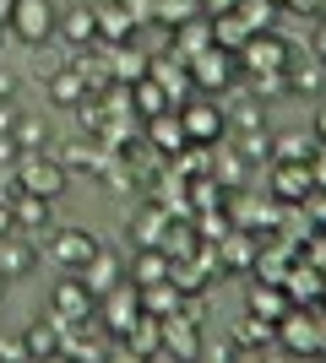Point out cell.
Instances as JSON below:
<instances>
[{
    "label": "cell",
    "mask_w": 326,
    "mask_h": 363,
    "mask_svg": "<svg viewBox=\"0 0 326 363\" xmlns=\"http://www.w3.org/2000/svg\"><path fill=\"white\" fill-rule=\"evenodd\" d=\"M11 179L22 196H44V201H60L71 190V168L55 157V152H22L11 168Z\"/></svg>",
    "instance_id": "6da1fadb"
},
{
    "label": "cell",
    "mask_w": 326,
    "mask_h": 363,
    "mask_svg": "<svg viewBox=\"0 0 326 363\" xmlns=\"http://www.w3.org/2000/svg\"><path fill=\"white\" fill-rule=\"evenodd\" d=\"M55 33H60L55 0H16L11 16H6V38H16L22 49H49Z\"/></svg>",
    "instance_id": "7a4b0ae2"
},
{
    "label": "cell",
    "mask_w": 326,
    "mask_h": 363,
    "mask_svg": "<svg viewBox=\"0 0 326 363\" xmlns=\"http://www.w3.org/2000/svg\"><path fill=\"white\" fill-rule=\"evenodd\" d=\"M93 315H98V298L87 293L82 277H60V282L49 288V320H55L60 331H77V325H87Z\"/></svg>",
    "instance_id": "3957f363"
},
{
    "label": "cell",
    "mask_w": 326,
    "mask_h": 363,
    "mask_svg": "<svg viewBox=\"0 0 326 363\" xmlns=\"http://www.w3.org/2000/svg\"><path fill=\"white\" fill-rule=\"evenodd\" d=\"M44 255L55 260L65 277H77L82 266L98 255V239L87 233V228H55V233H49V244H44Z\"/></svg>",
    "instance_id": "277c9868"
},
{
    "label": "cell",
    "mask_w": 326,
    "mask_h": 363,
    "mask_svg": "<svg viewBox=\"0 0 326 363\" xmlns=\"http://www.w3.org/2000/svg\"><path fill=\"white\" fill-rule=\"evenodd\" d=\"M180 125H185V141H196V147H212V141L229 130V114H223L212 98H196V104L180 108Z\"/></svg>",
    "instance_id": "5b68a950"
},
{
    "label": "cell",
    "mask_w": 326,
    "mask_h": 363,
    "mask_svg": "<svg viewBox=\"0 0 326 363\" xmlns=\"http://www.w3.org/2000/svg\"><path fill=\"white\" fill-rule=\"evenodd\" d=\"M190 325H202V320H190V315L158 320V347H169L180 363H202V331H190Z\"/></svg>",
    "instance_id": "8992f818"
},
{
    "label": "cell",
    "mask_w": 326,
    "mask_h": 363,
    "mask_svg": "<svg viewBox=\"0 0 326 363\" xmlns=\"http://www.w3.org/2000/svg\"><path fill=\"white\" fill-rule=\"evenodd\" d=\"M234 76H239V60H234L229 49H207V55L190 60V82H196L202 92H223Z\"/></svg>",
    "instance_id": "52a82bcc"
},
{
    "label": "cell",
    "mask_w": 326,
    "mask_h": 363,
    "mask_svg": "<svg viewBox=\"0 0 326 363\" xmlns=\"http://www.w3.org/2000/svg\"><path fill=\"white\" fill-rule=\"evenodd\" d=\"M38 244L28 239V233H6L0 239V282H16V277H28V272H38Z\"/></svg>",
    "instance_id": "ba28073f"
},
{
    "label": "cell",
    "mask_w": 326,
    "mask_h": 363,
    "mask_svg": "<svg viewBox=\"0 0 326 363\" xmlns=\"http://www.w3.org/2000/svg\"><path fill=\"white\" fill-rule=\"evenodd\" d=\"M77 277L87 282V293H93V298H104V293L125 288V260H114V255H104V250H98V255L87 260V266H82Z\"/></svg>",
    "instance_id": "9c48e42d"
},
{
    "label": "cell",
    "mask_w": 326,
    "mask_h": 363,
    "mask_svg": "<svg viewBox=\"0 0 326 363\" xmlns=\"http://www.w3.org/2000/svg\"><path fill=\"white\" fill-rule=\"evenodd\" d=\"M141 320V298H136V288L125 282V288H114V293H104V325L114 336H125L131 325Z\"/></svg>",
    "instance_id": "30bf717a"
},
{
    "label": "cell",
    "mask_w": 326,
    "mask_h": 363,
    "mask_svg": "<svg viewBox=\"0 0 326 363\" xmlns=\"http://www.w3.org/2000/svg\"><path fill=\"white\" fill-rule=\"evenodd\" d=\"M93 16H98V44H125L136 33V22L120 0H93Z\"/></svg>",
    "instance_id": "8fae6325"
},
{
    "label": "cell",
    "mask_w": 326,
    "mask_h": 363,
    "mask_svg": "<svg viewBox=\"0 0 326 363\" xmlns=\"http://www.w3.org/2000/svg\"><path fill=\"white\" fill-rule=\"evenodd\" d=\"M87 98H93V87L82 82V71H71V60L49 76V104H55V108H82Z\"/></svg>",
    "instance_id": "7c38bea8"
},
{
    "label": "cell",
    "mask_w": 326,
    "mask_h": 363,
    "mask_svg": "<svg viewBox=\"0 0 326 363\" xmlns=\"http://www.w3.org/2000/svg\"><path fill=\"white\" fill-rule=\"evenodd\" d=\"M55 201H44V196H16L11 201V223H16V233H49V223H55Z\"/></svg>",
    "instance_id": "4fadbf2b"
},
{
    "label": "cell",
    "mask_w": 326,
    "mask_h": 363,
    "mask_svg": "<svg viewBox=\"0 0 326 363\" xmlns=\"http://www.w3.org/2000/svg\"><path fill=\"white\" fill-rule=\"evenodd\" d=\"M169 277H174L169 250H136V266L125 272V282L131 288H153V282H169Z\"/></svg>",
    "instance_id": "5bb4252c"
},
{
    "label": "cell",
    "mask_w": 326,
    "mask_h": 363,
    "mask_svg": "<svg viewBox=\"0 0 326 363\" xmlns=\"http://www.w3.org/2000/svg\"><path fill=\"white\" fill-rule=\"evenodd\" d=\"M174 44H180V60H196V55H207V49H217L212 44V16H190V22H185V28H174Z\"/></svg>",
    "instance_id": "9a60e30c"
},
{
    "label": "cell",
    "mask_w": 326,
    "mask_h": 363,
    "mask_svg": "<svg viewBox=\"0 0 326 363\" xmlns=\"http://www.w3.org/2000/svg\"><path fill=\"white\" fill-rule=\"evenodd\" d=\"M283 342H288V352L310 358V352H321V325L310 315H288L283 320Z\"/></svg>",
    "instance_id": "2e32d148"
},
{
    "label": "cell",
    "mask_w": 326,
    "mask_h": 363,
    "mask_svg": "<svg viewBox=\"0 0 326 363\" xmlns=\"http://www.w3.org/2000/svg\"><path fill=\"white\" fill-rule=\"evenodd\" d=\"M163 239H169V217L158 212V206L131 217V244H136V250H163Z\"/></svg>",
    "instance_id": "e0dca14e"
},
{
    "label": "cell",
    "mask_w": 326,
    "mask_h": 363,
    "mask_svg": "<svg viewBox=\"0 0 326 363\" xmlns=\"http://www.w3.org/2000/svg\"><path fill=\"white\" fill-rule=\"evenodd\" d=\"M11 141H16V152H49V120L44 114H16Z\"/></svg>",
    "instance_id": "ac0fdd59"
},
{
    "label": "cell",
    "mask_w": 326,
    "mask_h": 363,
    "mask_svg": "<svg viewBox=\"0 0 326 363\" xmlns=\"http://www.w3.org/2000/svg\"><path fill=\"white\" fill-rule=\"evenodd\" d=\"M272 190H278L283 201H305L315 190L310 179V168H299V163H278V174H272Z\"/></svg>",
    "instance_id": "d6986e66"
},
{
    "label": "cell",
    "mask_w": 326,
    "mask_h": 363,
    "mask_svg": "<svg viewBox=\"0 0 326 363\" xmlns=\"http://www.w3.org/2000/svg\"><path fill=\"white\" fill-rule=\"evenodd\" d=\"M60 28H65V44H82V49L98 44V16H93V0H82L77 11H65Z\"/></svg>",
    "instance_id": "ffe728a7"
},
{
    "label": "cell",
    "mask_w": 326,
    "mask_h": 363,
    "mask_svg": "<svg viewBox=\"0 0 326 363\" xmlns=\"http://www.w3.org/2000/svg\"><path fill=\"white\" fill-rule=\"evenodd\" d=\"M147 141H153V147H163V152H185V147H190V141H185V125L174 120V114L147 120Z\"/></svg>",
    "instance_id": "44dd1931"
},
{
    "label": "cell",
    "mask_w": 326,
    "mask_h": 363,
    "mask_svg": "<svg viewBox=\"0 0 326 363\" xmlns=\"http://www.w3.org/2000/svg\"><path fill=\"white\" fill-rule=\"evenodd\" d=\"M190 16H202V0H153V22L163 28H185Z\"/></svg>",
    "instance_id": "7402d4cb"
},
{
    "label": "cell",
    "mask_w": 326,
    "mask_h": 363,
    "mask_svg": "<svg viewBox=\"0 0 326 363\" xmlns=\"http://www.w3.org/2000/svg\"><path fill=\"white\" fill-rule=\"evenodd\" d=\"M294 71H283V92H315L321 87V60H288Z\"/></svg>",
    "instance_id": "603a6c76"
},
{
    "label": "cell",
    "mask_w": 326,
    "mask_h": 363,
    "mask_svg": "<svg viewBox=\"0 0 326 363\" xmlns=\"http://www.w3.org/2000/svg\"><path fill=\"white\" fill-rule=\"evenodd\" d=\"M22 342H28L33 358H49V352H60V325H55V320H38V325H28Z\"/></svg>",
    "instance_id": "cb8c5ba5"
},
{
    "label": "cell",
    "mask_w": 326,
    "mask_h": 363,
    "mask_svg": "<svg viewBox=\"0 0 326 363\" xmlns=\"http://www.w3.org/2000/svg\"><path fill=\"white\" fill-rule=\"evenodd\" d=\"M136 87V108L147 114V120H158V114H169V98L158 92V76H147V82H131Z\"/></svg>",
    "instance_id": "d4e9b609"
},
{
    "label": "cell",
    "mask_w": 326,
    "mask_h": 363,
    "mask_svg": "<svg viewBox=\"0 0 326 363\" xmlns=\"http://www.w3.org/2000/svg\"><path fill=\"white\" fill-rule=\"evenodd\" d=\"M234 120L245 125V130H266V114H261V104H239V114H234ZM245 130H239V136H245Z\"/></svg>",
    "instance_id": "484cf974"
},
{
    "label": "cell",
    "mask_w": 326,
    "mask_h": 363,
    "mask_svg": "<svg viewBox=\"0 0 326 363\" xmlns=\"http://www.w3.org/2000/svg\"><path fill=\"white\" fill-rule=\"evenodd\" d=\"M256 315H283V309H278V293H256Z\"/></svg>",
    "instance_id": "4316f807"
},
{
    "label": "cell",
    "mask_w": 326,
    "mask_h": 363,
    "mask_svg": "<svg viewBox=\"0 0 326 363\" xmlns=\"http://www.w3.org/2000/svg\"><path fill=\"white\" fill-rule=\"evenodd\" d=\"M234 6H239V0H202L207 16H223V11H234Z\"/></svg>",
    "instance_id": "83f0119b"
},
{
    "label": "cell",
    "mask_w": 326,
    "mask_h": 363,
    "mask_svg": "<svg viewBox=\"0 0 326 363\" xmlns=\"http://www.w3.org/2000/svg\"><path fill=\"white\" fill-rule=\"evenodd\" d=\"M315 147H326V104L315 108Z\"/></svg>",
    "instance_id": "f1b7e54d"
},
{
    "label": "cell",
    "mask_w": 326,
    "mask_h": 363,
    "mask_svg": "<svg viewBox=\"0 0 326 363\" xmlns=\"http://www.w3.org/2000/svg\"><path fill=\"white\" fill-rule=\"evenodd\" d=\"M6 233H16V223H11V206L0 201V239H6Z\"/></svg>",
    "instance_id": "f546056e"
},
{
    "label": "cell",
    "mask_w": 326,
    "mask_h": 363,
    "mask_svg": "<svg viewBox=\"0 0 326 363\" xmlns=\"http://www.w3.org/2000/svg\"><path fill=\"white\" fill-rule=\"evenodd\" d=\"M310 179H315V184H326V152H321V157L310 163Z\"/></svg>",
    "instance_id": "4dcf8cb0"
},
{
    "label": "cell",
    "mask_w": 326,
    "mask_h": 363,
    "mask_svg": "<svg viewBox=\"0 0 326 363\" xmlns=\"http://www.w3.org/2000/svg\"><path fill=\"white\" fill-rule=\"evenodd\" d=\"M315 60H326V28L315 33Z\"/></svg>",
    "instance_id": "1f68e13d"
},
{
    "label": "cell",
    "mask_w": 326,
    "mask_h": 363,
    "mask_svg": "<svg viewBox=\"0 0 326 363\" xmlns=\"http://www.w3.org/2000/svg\"><path fill=\"white\" fill-rule=\"evenodd\" d=\"M109 363H141V352H114Z\"/></svg>",
    "instance_id": "d6a6232c"
},
{
    "label": "cell",
    "mask_w": 326,
    "mask_h": 363,
    "mask_svg": "<svg viewBox=\"0 0 326 363\" xmlns=\"http://www.w3.org/2000/svg\"><path fill=\"white\" fill-rule=\"evenodd\" d=\"M11 6H16V0H0V22H6V16H11Z\"/></svg>",
    "instance_id": "836d02e7"
},
{
    "label": "cell",
    "mask_w": 326,
    "mask_h": 363,
    "mask_svg": "<svg viewBox=\"0 0 326 363\" xmlns=\"http://www.w3.org/2000/svg\"><path fill=\"white\" fill-rule=\"evenodd\" d=\"M261 363H288V358H261Z\"/></svg>",
    "instance_id": "e575fe53"
},
{
    "label": "cell",
    "mask_w": 326,
    "mask_h": 363,
    "mask_svg": "<svg viewBox=\"0 0 326 363\" xmlns=\"http://www.w3.org/2000/svg\"><path fill=\"white\" fill-rule=\"evenodd\" d=\"M0 44H6V22H0Z\"/></svg>",
    "instance_id": "d590c367"
}]
</instances>
